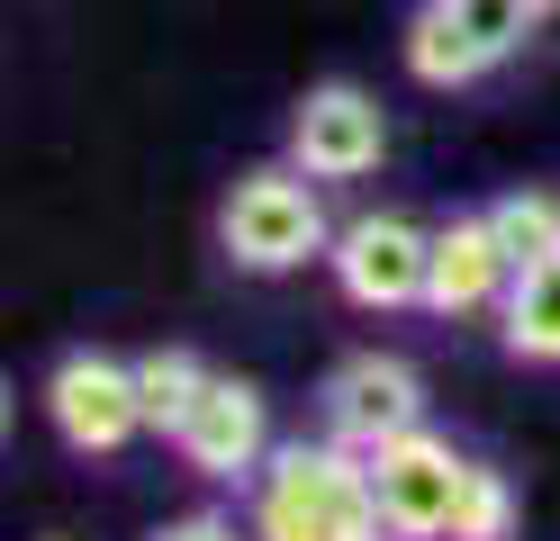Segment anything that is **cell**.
I'll list each match as a JSON object with an SVG mask.
<instances>
[{"label":"cell","mask_w":560,"mask_h":541,"mask_svg":"<svg viewBox=\"0 0 560 541\" xmlns=\"http://www.w3.org/2000/svg\"><path fill=\"white\" fill-rule=\"evenodd\" d=\"M254 541H398L371 496V460L343 443H280L254 479Z\"/></svg>","instance_id":"1"},{"label":"cell","mask_w":560,"mask_h":541,"mask_svg":"<svg viewBox=\"0 0 560 541\" xmlns=\"http://www.w3.org/2000/svg\"><path fill=\"white\" fill-rule=\"evenodd\" d=\"M218 235L244 271H299V262H317V252H335L326 235V208H317V180H307L299 163H254L226 190V216H218Z\"/></svg>","instance_id":"2"},{"label":"cell","mask_w":560,"mask_h":541,"mask_svg":"<svg viewBox=\"0 0 560 541\" xmlns=\"http://www.w3.org/2000/svg\"><path fill=\"white\" fill-rule=\"evenodd\" d=\"M335 289L353 307L371 316H389V307H425V271H434V235L416 226V216H353V226L335 235Z\"/></svg>","instance_id":"3"},{"label":"cell","mask_w":560,"mask_h":541,"mask_svg":"<svg viewBox=\"0 0 560 541\" xmlns=\"http://www.w3.org/2000/svg\"><path fill=\"white\" fill-rule=\"evenodd\" d=\"M407 433H425V379L407 361H389V352H353L326 379V443L371 460V451L407 443Z\"/></svg>","instance_id":"4"},{"label":"cell","mask_w":560,"mask_h":541,"mask_svg":"<svg viewBox=\"0 0 560 541\" xmlns=\"http://www.w3.org/2000/svg\"><path fill=\"white\" fill-rule=\"evenodd\" d=\"M46 415L73 451L109 460L145 433V407H136V361H109V352H63L55 379H46Z\"/></svg>","instance_id":"5"},{"label":"cell","mask_w":560,"mask_h":541,"mask_svg":"<svg viewBox=\"0 0 560 541\" xmlns=\"http://www.w3.org/2000/svg\"><path fill=\"white\" fill-rule=\"evenodd\" d=\"M380 154H389V118H380V99L362 82H317L299 99L290 163L307 180H362V172H380Z\"/></svg>","instance_id":"6"},{"label":"cell","mask_w":560,"mask_h":541,"mask_svg":"<svg viewBox=\"0 0 560 541\" xmlns=\"http://www.w3.org/2000/svg\"><path fill=\"white\" fill-rule=\"evenodd\" d=\"M462 479H470V460L452 443H434V433H407V443L371 451V496H380L398 541H443L452 505H462Z\"/></svg>","instance_id":"7"},{"label":"cell","mask_w":560,"mask_h":541,"mask_svg":"<svg viewBox=\"0 0 560 541\" xmlns=\"http://www.w3.org/2000/svg\"><path fill=\"white\" fill-rule=\"evenodd\" d=\"M172 451H182L199 479H262V460H271V415H262V388H244V379H218V371H208V388H199L190 424L172 433Z\"/></svg>","instance_id":"8"},{"label":"cell","mask_w":560,"mask_h":541,"mask_svg":"<svg viewBox=\"0 0 560 541\" xmlns=\"http://www.w3.org/2000/svg\"><path fill=\"white\" fill-rule=\"evenodd\" d=\"M506 289H515V262L498 252V235H488V208L434 226V271H425V307L434 316H479V307H498Z\"/></svg>","instance_id":"9"},{"label":"cell","mask_w":560,"mask_h":541,"mask_svg":"<svg viewBox=\"0 0 560 541\" xmlns=\"http://www.w3.org/2000/svg\"><path fill=\"white\" fill-rule=\"evenodd\" d=\"M407 72H416L425 91H462V82H479V72H488V46L462 27L452 0H425V10L407 19Z\"/></svg>","instance_id":"10"},{"label":"cell","mask_w":560,"mask_h":541,"mask_svg":"<svg viewBox=\"0 0 560 541\" xmlns=\"http://www.w3.org/2000/svg\"><path fill=\"white\" fill-rule=\"evenodd\" d=\"M506 352L515 361H560V252L506 289Z\"/></svg>","instance_id":"11"},{"label":"cell","mask_w":560,"mask_h":541,"mask_svg":"<svg viewBox=\"0 0 560 541\" xmlns=\"http://www.w3.org/2000/svg\"><path fill=\"white\" fill-rule=\"evenodd\" d=\"M488 235H498V252L515 262V280L542 271L551 252H560V199H551V190H515V199L488 208Z\"/></svg>","instance_id":"12"},{"label":"cell","mask_w":560,"mask_h":541,"mask_svg":"<svg viewBox=\"0 0 560 541\" xmlns=\"http://www.w3.org/2000/svg\"><path fill=\"white\" fill-rule=\"evenodd\" d=\"M199 388H208V371H199L190 352H145V361H136V407H145V433H182L190 407H199Z\"/></svg>","instance_id":"13"},{"label":"cell","mask_w":560,"mask_h":541,"mask_svg":"<svg viewBox=\"0 0 560 541\" xmlns=\"http://www.w3.org/2000/svg\"><path fill=\"white\" fill-rule=\"evenodd\" d=\"M506 532H515V487L498 479V469L470 460L462 505H452V532H443V541H506Z\"/></svg>","instance_id":"14"},{"label":"cell","mask_w":560,"mask_h":541,"mask_svg":"<svg viewBox=\"0 0 560 541\" xmlns=\"http://www.w3.org/2000/svg\"><path fill=\"white\" fill-rule=\"evenodd\" d=\"M452 10H462V27L488 46V63L515 55L524 36H534V0H452Z\"/></svg>","instance_id":"15"},{"label":"cell","mask_w":560,"mask_h":541,"mask_svg":"<svg viewBox=\"0 0 560 541\" xmlns=\"http://www.w3.org/2000/svg\"><path fill=\"white\" fill-rule=\"evenodd\" d=\"M154 541H254V532H235L226 515H182V524H163Z\"/></svg>","instance_id":"16"},{"label":"cell","mask_w":560,"mask_h":541,"mask_svg":"<svg viewBox=\"0 0 560 541\" xmlns=\"http://www.w3.org/2000/svg\"><path fill=\"white\" fill-rule=\"evenodd\" d=\"M534 19H560V0H534Z\"/></svg>","instance_id":"17"}]
</instances>
